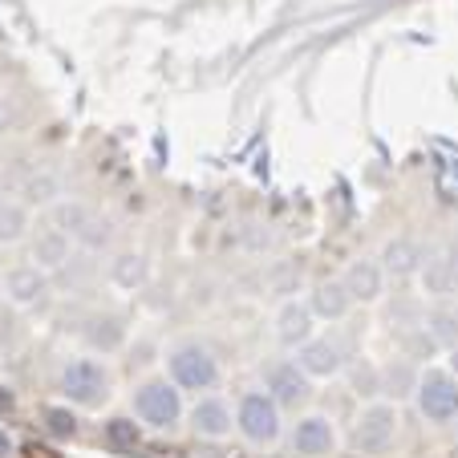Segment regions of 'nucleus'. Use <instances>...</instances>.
<instances>
[{"mask_svg":"<svg viewBox=\"0 0 458 458\" xmlns=\"http://www.w3.org/2000/svg\"><path fill=\"white\" fill-rule=\"evenodd\" d=\"M61 394H65V402H73L81 410L102 406L110 398V369L102 361H94V357H73L61 369Z\"/></svg>","mask_w":458,"mask_h":458,"instance_id":"nucleus-1","label":"nucleus"},{"mask_svg":"<svg viewBox=\"0 0 458 458\" xmlns=\"http://www.w3.org/2000/svg\"><path fill=\"white\" fill-rule=\"evenodd\" d=\"M166 369H171V381L179 389H211L219 381V365L216 357H211L208 345H199V341H182V345L171 349V357H166Z\"/></svg>","mask_w":458,"mask_h":458,"instance_id":"nucleus-2","label":"nucleus"},{"mask_svg":"<svg viewBox=\"0 0 458 458\" xmlns=\"http://www.w3.org/2000/svg\"><path fill=\"white\" fill-rule=\"evenodd\" d=\"M134 414H139L147 426H155V430H174L179 418H182L179 386L166 381V377L142 381V386L134 389Z\"/></svg>","mask_w":458,"mask_h":458,"instance_id":"nucleus-3","label":"nucleus"},{"mask_svg":"<svg viewBox=\"0 0 458 458\" xmlns=\"http://www.w3.org/2000/svg\"><path fill=\"white\" fill-rule=\"evenodd\" d=\"M398 442V410L389 402H373V406L361 410V418L353 422V446L357 454H369V458H381L394 450Z\"/></svg>","mask_w":458,"mask_h":458,"instance_id":"nucleus-4","label":"nucleus"},{"mask_svg":"<svg viewBox=\"0 0 458 458\" xmlns=\"http://www.w3.org/2000/svg\"><path fill=\"white\" fill-rule=\"evenodd\" d=\"M235 426L248 442L256 446H268V442L280 438V402L272 398L268 389H251L240 398V410H235Z\"/></svg>","mask_w":458,"mask_h":458,"instance_id":"nucleus-5","label":"nucleus"},{"mask_svg":"<svg viewBox=\"0 0 458 458\" xmlns=\"http://www.w3.org/2000/svg\"><path fill=\"white\" fill-rule=\"evenodd\" d=\"M414 402L422 410L426 422H454L458 418V377L454 373H442V369H430L418 377V389H414Z\"/></svg>","mask_w":458,"mask_h":458,"instance_id":"nucleus-6","label":"nucleus"},{"mask_svg":"<svg viewBox=\"0 0 458 458\" xmlns=\"http://www.w3.org/2000/svg\"><path fill=\"white\" fill-rule=\"evenodd\" d=\"M264 389L280 402V410H296L312 398V377L296 361H272L264 369Z\"/></svg>","mask_w":458,"mask_h":458,"instance_id":"nucleus-7","label":"nucleus"},{"mask_svg":"<svg viewBox=\"0 0 458 458\" xmlns=\"http://www.w3.org/2000/svg\"><path fill=\"white\" fill-rule=\"evenodd\" d=\"M296 365H301L309 377H337L345 369V349L329 337H309L296 349Z\"/></svg>","mask_w":458,"mask_h":458,"instance_id":"nucleus-8","label":"nucleus"},{"mask_svg":"<svg viewBox=\"0 0 458 458\" xmlns=\"http://www.w3.org/2000/svg\"><path fill=\"white\" fill-rule=\"evenodd\" d=\"M293 450L304 458H320V454H333L337 450V426L329 422L325 414H309L296 422L293 430Z\"/></svg>","mask_w":458,"mask_h":458,"instance_id":"nucleus-9","label":"nucleus"},{"mask_svg":"<svg viewBox=\"0 0 458 458\" xmlns=\"http://www.w3.org/2000/svg\"><path fill=\"white\" fill-rule=\"evenodd\" d=\"M45 293H49V272H45L41 264H21V268H13L9 276H4V296H9L13 304H21V309L41 304Z\"/></svg>","mask_w":458,"mask_h":458,"instance_id":"nucleus-10","label":"nucleus"},{"mask_svg":"<svg viewBox=\"0 0 458 458\" xmlns=\"http://www.w3.org/2000/svg\"><path fill=\"white\" fill-rule=\"evenodd\" d=\"M312 320H317L312 304H304V301H284V309L276 312V341H280L284 349H301L304 341L312 337Z\"/></svg>","mask_w":458,"mask_h":458,"instance_id":"nucleus-11","label":"nucleus"},{"mask_svg":"<svg viewBox=\"0 0 458 458\" xmlns=\"http://www.w3.org/2000/svg\"><path fill=\"white\" fill-rule=\"evenodd\" d=\"M341 280H345V288H349L353 301L373 304L381 296V288H386V268H381V259H353Z\"/></svg>","mask_w":458,"mask_h":458,"instance_id":"nucleus-12","label":"nucleus"},{"mask_svg":"<svg viewBox=\"0 0 458 458\" xmlns=\"http://www.w3.org/2000/svg\"><path fill=\"white\" fill-rule=\"evenodd\" d=\"M381 268H386V276H414L418 268H422V248H418L410 235H394V240L381 248Z\"/></svg>","mask_w":458,"mask_h":458,"instance_id":"nucleus-13","label":"nucleus"},{"mask_svg":"<svg viewBox=\"0 0 458 458\" xmlns=\"http://www.w3.org/2000/svg\"><path fill=\"white\" fill-rule=\"evenodd\" d=\"M191 430L199 434V438H224V434H232V410H227V402L199 398L195 410H191Z\"/></svg>","mask_w":458,"mask_h":458,"instance_id":"nucleus-14","label":"nucleus"},{"mask_svg":"<svg viewBox=\"0 0 458 458\" xmlns=\"http://www.w3.org/2000/svg\"><path fill=\"white\" fill-rule=\"evenodd\" d=\"M70 232H61V227H49L33 240V264H41L45 272H57L70 264Z\"/></svg>","mask_w":458,"mask_h":458,"instance_id":"nucleus-15","label":"nucleus"},{"mask_svg":"<svg viewBox=\"0 0 458 458\" xmlns=\"http://www.w3.org/2000/svg\"><path fill=\"white\" fill-rule=\"evenodd\" d=\"M309 304L320 320H341V317H349V309H353V296H349L345 280H325V284H317V293H312Z\"/></svg>","mask_w":458,"mask_h":458,"instance_id":"nucleus-16","label":"nucleus"},{"mask_svg":"<svg viewBox=\"0 0 458 458\" xmlns=\"http://www.w3.org/2000/svg\"><path fill=\"white\" fill-rule=\"evenodd\" d=\"M418 377H422V373H418L410 361H389L386 369H381V394H386V398H394V402L414 398Z\"/></svg>","mask_w":458,"mask_h":458,"instance_id":"nucleus-17","label":"nucleus"},{"mask_svg":"<svg viewBox=\"0 0 458 458\" xmlns=\"http://www.w3.org/2000/svg\"><path fill=\"white\" fill-rule=\"evenodd\" d=\"M29 232V203L0 195V243H17Z\"/></svg>","mask_w":458,"mask_h":458,"instance_id":"nucleus-18","label":"nucleus"},{"mask_svg":"<svg viewBox=\"0 0 458 458\" xmlns=\"http://www.w3.org/2000/svg\"><path fill=\"white\" fill-rule=\"evenodd\" d=\"M422 325H426V333L438 341V349H454L458 345V309H450V304H438V309L426 312Z\"/></svg>","mask_w":458,"mask_h":458,"instance_id":"nucleus-19","label":"nucleus"},{"mask_svg":"<svg viewBox=\"0 0 458 458\" xmlns=\"http://www.w3.org/2000/svg\"><path fill=\"white\" fill-rule=\"evenodd\" d=\"M418 276H422V288L426 296H450L454 293V276H450V264H446V251L442 256H422V268H418Z\"/></svg>","mask_w":458,"mask_h":458,"instance_id":"nucleus-20","label":"nucleus"},{"mask_svg":"<svg viewBox=\"0 0 458 458\" xmlns=\"http://www.w3.org/2000/svg\"><path fill=\"white\" fill-rule=\"evenodd\" d=\"M147 256H139V251H122L118 259H114V268H110V276H114V284H122V288H142L147 284Z\"/></svg>","mask_w":458,"mask_h":458,"instance_id":"nucleus-21","label":"nucleus"},{"mask_svg":"<svg viewBox=\"0 0 458 458\" xmlns=\"http://www.w3.org/2000/svg\"><path fill=\"white\" fill-rule=\"evenodd\" d=\"M122 337H126V329H122L118 317H94L86 329V341L94 349H102V353H114V349L122 345Z\"/></svg>","mask_w":458,"mask_h":458,"instance_id":"nucleus-22","label":"nucleus"},{"mask_svg":"<svg viewBox=\"0 0 458 458\" xmlns=\"http://www.w3.org/2000/svg\"><path fill=\"white\" fill-rule=\"evenodd\" d=\"M61 195V179L49 171H37L25 179V203L29 208H49V203H57Z\"/></svg>","mask_w":458,"mask_h":458,"instance_id":"nucleus-23","label":"nucleus"},{"mask_svg":"<svg viewBox=\"0 0 458 458\" xmlns=\"http://www.w3.org/2000/svg\"><path fill=\"white\" fill-rule=\"evenodd\" d=\"M106 442H110L114 450H139L142 446V430L134 418H110L106 422Z\"/></svg>","mask_w":458,"mask_h":458,"instance_id":"nucleus-24","label":"nucleus"},{"mask_svg":"<svg viewBox=\"0 0 458 458\" xmlns=\"http://www.w3.org/2000/svg\"><path fill=\"white\" fill-rule=\"evenodd\" d=\"M89 216H94V211H89L86 203H57V208H53V224H57L61 232H70V235H78Z\"/></svg>","mask_w":458,"mask_h":458,"instance_id":"nucleus-25","label":"nucleus"},{"mask_svg":"<svg viewBox=\"0 0 458 458\" xmlns=\"http://www.w3.org/2000/svg\"><path fill=\"white\" fill-rule=\"evenodd\" d=\"M45 430H49L53 438H73V434H78V418H73L70 410L49 406L45 410Z\"/></svg>","mask_w":458,"mask_h":458,"instance_id":"nucleus-26","label":"nucleus"},{"mask_svg":"<svg viewBox=\"0 0 458 458\" xmlns=\"http://www.w3.org/2000/svg\"><path fill=\"white\" fill-rule=\"evenodd\" d=\"M73 240H81L86 248H102V243H110V224H106V219H98V216H89L86 227H81Z\"/></svg>","mask_w":458,"mask_h":458,"instance_id":"nucleus-27","label":"nucleus"},{"mask_svg":"<svg viewBox=\"0 0 458 458\" xmlns=\"http://www.w3.org/2000/svg\"><path fill=\"white\" fill-rule=\"evenodd\" d=\"M13 118H17V106H13L9 98H0V130H9Z\"/></svg>","mask_w":458,"mask_h":458,"instance_id":"nucleus-28","label":"nucleus"},{"mask_svg":"<svg viewBox=\"0 0 458 458\" xmlns=\"http://www.w3.org/2000/svg\"><path fill=\"white\" fill-rule=\"evenodd\" d=\"M446 264H450V276H454V284H458V243L446 248Z\"/></svg>","mask_w":458,"mask_h":458,"instance_id":"nucleus-29","label":"nucleus"},{"mask_svg":"<svg viewBox=\"0 0 458 458\" xmlns=\"http://www.w3.org/2000/svg\"><path fill=\"white\" fill-rule=\"evenodd\" d=\"M0 410H13V394H9V389H0Z\"/></svg>","mask_w":458,"mask_h":458,"instance_id":"nucleus-30","label":"nucleus"},{"mask_svg":"<svg viewBox=\"0 0 458 458\" xmlns=\"http://www.w3.org/2000/svg\"><path fill=\"white\" fill-rule=\"evenodd\" d=\"M9 454H13V442L4 438V434H0V458H9Z\"/></svg>","mask_w":458,"mask_h":458,"instance_id":"nucleus-31","label":"nucleus"},{"mask_svg":"<svg viewBox=\"0 0 458 458\" xmlns=\"http://www.w3.org/2000/svg\"><path fill=\"white\" fill-rule=\"evenodd\" d=\"M450 373H454V377H458V345L450 349Z\"/></svg>","mask_w":458,"mask_h":458,"instance_id":"nucleus-32","label":"nucleus"},{"mask_svg":"<svg viewBox=\"0 0 458 458\" xmlns=\"http://www.w3.org/2000/svg\"><path fill=\"white\" fill-rule=\"evenodd\" d=\"M454 434H458V422H454Z\"/></svg>","mask_w":458,"mask_h":458,"instance_id":"nucleus-33","label":"nucleus"}]
</instances>
